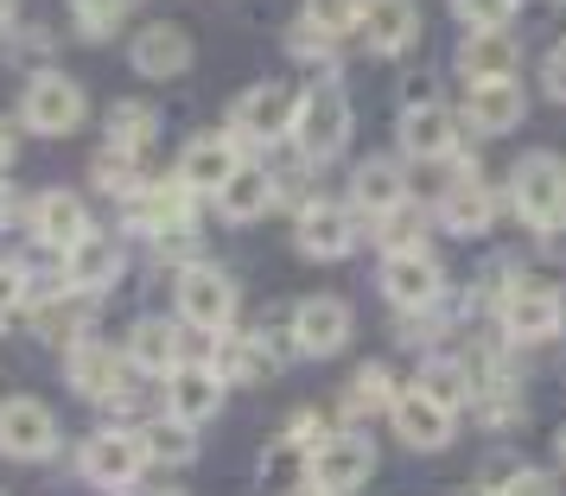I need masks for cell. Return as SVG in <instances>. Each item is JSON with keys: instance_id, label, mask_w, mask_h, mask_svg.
<instances>
[{"instance_id": "1", "label": "cell", "mask_w": 566, "mask_h": 496, "mask_svg": "<svg viewBox=\"0 0 566 496\" xmlns=\"http://www.w3.org/2000/svg\"><path fill=\"white\" fill-rule=\"evenodd\" d=\"M344 140H350V96L337 83H312L293 115V147L306 159H332L344 154Z\"/></svg>"}, {"instance_id": "2", "label": "cell", "mask_w": 566, "mask_h": 496, "mask_svg": "<svg viewBox=\"0 0 566 496\" xmlns=\"http://www.w3.org/2000/svg\"><path fill=\"white\" fill-rule=\"evenodd\" d=\"M515 217L528 230H560L566 223V159L554 154H528L515 166Z\"/></svg>"}, {"instance_id": "3", "label": "cell", "mask_w": 566, "mask_h": 496, "mask_svg": "<svg viewBox=\"0 0 566 496\" xmlns=\"http://www.w3.org/2000/svg\"><path fill=\"white\" fill-rule=\"evenodd\" d=\"M179 313L185 325H198V331H230V318H235V281L223 274V267H210V262H191L179 267Z\"/></svg>"}, {"instance_id": "4", "label": "cell", "mask_w": 566, "mask_h": 496, "mask_svg": "<svg viewBox=\"0 0 566 496\" xmlns=\"http://www.w3.org/2000/svg\"><path fill=\"white\" fill-rule=\"evenodd\" d=\"M140 465H147V440L128 433V426H103V433L83 440V477L96 490H128L140 477Z\"/></svg>"}, {"instance_id": "5", "label": "cell", "mask_w": 566, "mask_h": 496, "mask_svg": "<svg viewBox=\"0 0 566 496\" xmlns=\"http://www.w3.org/2000/svg\"><path fill=\"white\" fill-rule=\"evenodd\" d=\"M20 122L32 134H77L83 122V89L64 71H39L27 83V103H20Z\"/></svg>"}, {"instance_id": "6", "label": "cell", "mask_w": 566, "mask_h": 496, "mask_svg": "<svg viewBox=\"0 0 566 496\" xmlns=\"http://www.w3.org/2000/svg\"><path fill=\"white\" fill-rule=\"evenodd\" d=\"M242 172V147H235V134H191L185 140V154H179V179H185V191L198 198H217L223 184Z\"/></svg>"}, {"instance_id": "7", "label": "cell", "mask_w": 566, "mask_h": 496, "mask_svg": "<svg viewBox=\"0 0 566 496\" xmlns=\"http://www.w3.org/2000/svg\"><path fill=\"white\" fill-rule=\"evenodd\" d=\"M293 115H300V96H293V89H281V83H255L249 96H235L230 134L235 140H281V134H293Z\"/></svg>"}, {"instance_id": "8", "label": "cell", "mask_w": 566, "mask_h": 496, "mask_svg": "<svg viewBox=\"0 0 566 496\" xmlns=\"http://www.w3.org/2000/svg\"><path fill=\"white\" fill-rule=\"evenodd\" d=\"M0 452H7V458H52V452H57L52 408H45V401H32V394L7 401V408H0Z\"/></svg>"}, {"instance_id": "9", "label": "cell", "mask_w": 566, "mask_h": 496, "mask_svg": "<svg viewBox=\"0 0 566 496\" xmlns=\"http://www.w3.org/2000/svg\"><path fill=\"white\" fill-rule=\"evenodd\" d=\"M560 293L541 287V281H515L510 293H503V331H510L515 344H541L560 331Z\"/></svg>"}, {"instance_id": "10", "label": "cell", "mask_w": 566, "mask_h": 496, "mask_svg": "<svg viewBox=\"0 0 566 496\" xmlns=\"http://www.w3.org/2000/svg\"><path fill=\"white\" fill-rule=\"evenodd\" d=\"M369 471H376V445L363 440V433H337L325 452H312V484L332 496H350L369 484Z\"/></svg>"}, {"instance_id": "11", "label": "cell", "mask_w": 566, "mask_h": 496, "mask_svg": "<svg viewBox=\"0 0 566 496\" xmlns=\"http://www.w3.org/2000/svg\"><path fill=\"white\" fill-rule=\"evenodd\" d=\"M439 287H446V274H439V262L427 249L382 262V293H388V306H401V313H427L439 299Z\"/></svg>"}, {"instance_id": "12", "label": "cell", "mask_w": 566, "mask_h": 496, "mask_svg": "<svg viewBox=\"0 0 566 496\" xmlns=\"http://www.w3.org/2000/svg\"><path fill=\"white\" fill-rule=\"evenodd\" d=\"M388 420H395V433L413 445V452H439V445L452 440V408H439L433 394L420 389H401L395 394V408H388Z\"/></svg>"}, {"instance_id": "13", "label": "cell", "mask_w": 566, "mask_h": 496, "mask_svg": "<svg viewBox=\"0 0 566 496\" xmlns=\"http://www.w3.org/2000/svg\"><path fill=\"white\" fill-rule=\"evenodd\" d=\"M223 408V376L210 363H179L166 376V414L185 420V426H205L210 414Z\"/></svg>"}, {"instance_id": "14", "label": "cell", "mask_w": 566, "mask_h": 496, "mask_svg": "<svg viewBox=\"0 0 566 496\" xmlns=\"http://www.w3.org/2000/svg\"><path fill=\"white\" fill-rule=\"evenodd\" d=\"M401 147H408L413 159H446L452 154V140H459V122H452V108L433 103V96H413L408 108H401Z\"/></svg>"}, {"instance_id": "15", "label": "cell", "mask_w": 566, "mask_h": 496, "mask_svg": "<svg viewBox=\"0 0 566 496\" xmlns=\"http://www.w3.org/2000/svg\"><path fill=\"white\" fill-rule=\"evenodd\" d=\"M350 242H357V217L344 204H325V198H312L300 210V255L312 262H337V255H350Z\"/></svg>"}, {"instance_id": "16", "label": "cell", "mask_w": 566, "mask_h": 496, "mask_svg": "<svg viewBox=\"0 0 566 496\" xmlns=\"http://www.w3.org/2000/svg\"><path fill=\"white\" fill-rule=\"evenodd\" d=\"M413 32H420V7H413V0H363L357 39L369 45V52H382V57L408 52Z\"/></svg>"}, {"instance_id": "17", "label": "cell", "mask_w": 566, "mask_h": 496, "mask_svg": "<svg viewBox=\"0 0 566 496\" xmlns=\"http://www.w3.org/2000/svg\"><path fill=\"white\" fill-rule=\"evenodd\" d=\"M115 281H122V242L103 235V230H90L77 249L64 255V287L71 293H108Z\"/></svg>"}, {"instance_id": "18", "label": "cell", "mask_w": 566, "mask_h": 496, "mask_svg": "<svg viewBox=\"0 0 566 496\" xmlns=\"http://www.w3.org/2000/svg\"><path fill=\"white\" fill-rule=\"evenodd\" d=\"M515 64H522V45H515L510 32H464L459 45V71L464 83L478 89V83H515Z\"/></svg>"}, {"instance_id": "19", "label": "cell", "mask_w": 566, "mask_h": 496, "mask_svg": "<svg viewBox=\"0 0 566 496\" xmlns=\"http://www.w3.org/2000/svg\"><path fill=\"white\" fill-rule=\"evenodd\" d=\"M344 338H350V306L344 299H306L300 313H293V344L306 350V357H337L344 350Z\"/></svg>"}, {"instance_id": "20", "label": "cell", "mask_w": 566, "mask_h": 496, "mask_svg": "<svg viewBox=\"0 0 566 496\" xmlns=\"http://www.w3.org/2000/svg\"><path fill=\"white\" fill-rule=\"evenodd\" d=\"M134 71L140 77H154V83H172V77H185L191 71V32L185 27H147L140 39H134Z\"/></svg>"}, {"instance_id": "21", "label": "cell", "mask_w": 566, "mask_h": 496, "mask_svg": "<svg viewBox=\"0 0 566 496\" xmlns=\"http://www.w3.org/2000/svg\"><path fill=\"white\" fill-rule=\"evenodd\" d=\"M490 217H496V198H490V184L464 166L459 179L446 184V198H439V223H446L452 235H484Z\"/></svg>"}, {"instance_id": "22", "label": "cell", "mask_w": 566, "mask_h": 496, "mask_svg": "<svg viewBox=\"0 0 566 496\" xmlns=\"http://www.w3.org/2000/svg\"><path fill=\"white\" fill-rule=\"evenodd\" d=\"M32 235H39L45 249H57V255H71L83 235H90V210H83V198H71V191H45V198L32 204Z\"/></svg>"}, {"instance_id": "23", "label": "cell", "mask_w": 566, "mask_h": 496, "mask_svg": "<svg viewBox=\"0 0 566 496\" xmlns=\"http://www.w3.org/2000/svg\"><path fill=\"white\" fill-rule=\"evenodd\" d=\"M64 376H71V389L83 401H115L122 389V357L108 350V344H71V357H64Z\"/></svg>"}, {"instance_id": "24", "label": "cell", "mask_w": 566, "mask_h": 496, "mask_svg": "<svg viewBox=\"0 0 566 496\" xmlns=\"http://www.w3.org/2000/svg\"><path fill=\"white\" fill-rule=\"evenodd\" d=\"M464 122H471V134H510L522 122V89L515 83H478L464 96Z\"/></svg>"}, {"instance_id": "25", "label": "cell", "mask_w": 566, "mask_h": 496, "mask_svg": "<svg viewBox=\"0 0 566 496\" xmlns=\"http://www.w3.org/2000/svg\"><path fill=\"white\" fill-rule=\"evenodd\" d=\"M350 198H357L363 217H388V210L408 204V191H401V166L395 159H363L357 179H350Z\"/></svg>"}, {"instance_id": "26", "label": "cell", "mask_w": 566, "mask_h": 496, "mask_svg": "<svg viewBox=\"0 0 566 496\" xmlns=\"http://www.w3.org/2000/svg\"><path fill=\"white\" fill-rule=\"evenodd\" d=\"M128 363L147 369V376H159V369L172 376V369L185 363L179 357V325H166V318H140V325L128 331Z\"/></svg>"}, {"instance_id": "27", "label": "cell", "mask_w": 566, "mask_h": 496, "mask_svg": "<svg viewBox=\"0 0 566 496\" xmlns=\"http://www.w3.org/2000/svg\"><path fill=\"white\" fill-rule=\"evenodd\" d=\"M274 184L281 179H268L261 166H242V172L217 191V217H223V223H255L261 210L274 204Z\"/></svg>"}, {"instance_id": "28", "label": "cell", "mask_w": 566, "mask_h": 496, "mask_svg": "<svg viewBox=\"0 0 566 496\" xmlns=\"http://www.w3.org/2000/svg\"><path fill=\"white\" fill-rule=\"evenodd\" d=\"M90 179L103 184V191H115V198H140L147 191V179H140V159L128 154V147H103V154L90 159Z\"/></svg>"}, {"instance_id": "29", "label": "cell", "mask_w": 566, "mask_h": 496, "mask_svg": "<svg viewBox=\"0 0 566 496\" xmlns=\"http://www.w3.org/2000/svg\"><path fill=\"white\" fill-rule=\"evenodd\" d=\"M395 394H401V389H388V369L382 363H363L357 376H350V389H344V414L369 420V414H382V408H395Z\"/></svg>"}, {"instance_id": "30", "label": "cell", "mask_w": 566, "mask_h": 496, "mask_svg": "<svg viewBox=\"0 0 566 496\" xmlns=\"http://www.w3.org/2000/svg\"><path fill=\"white\" fill-rule=\"evenodd\" d=\"M140 440H147V458H159V465H191V458H198V440H191V426H185V420H172V414L154 420Z\"/></svg>"}, {"instance_id": "31", "label": "cell", "mask_w": 566, "mask_h": 496, "mask_svg": "<svg viewBox=\"0 0 566 496\" xmlns=\"http://www.w3.org/2000/svg\"><path fill=\"white\" fill-rule=\"evenodd\" d=\"M420 389L433 394L439 408H452V414H459L464 394H471V376H464V363H452V357H433V363L420 369Z\"/></svg>"}, {"instance_id": "32", "label": "cell", "mask_w": 566, "mask_h": 496, "mask_svg": "<svg viewBox=\"0 0 566 496\" xmlns=\"http://www.w3.org/2000/svg\"><path fill=\"white\" fill-rule=\"evenodd\" d=\"M147 128H154V108H147V103H115V108H108V147H128V154H140Z\"/></svg>"}, {"instance_id": "33", "label": "cell", "mask_w": 566, "mask_h": 496, "mask_svg": "<svg viewBox=\"0 0 566 496\" xmlns=\"http://www.w3.org/2000/svg\"><path fill=\"white\" fill-rule=\"evenodd\" d=\"M357 13H363V0H306V20L325 32V39L357 32Z\"/></svg>"}, {"instance_id": "34", "label": "cell", "mask_w": 566, "mask_h": 496, "mask_svg": "<svg viewBox=\"0 0 566 496\" xmlns=\"http://www.w3.org/2000/svg\"><path fill=\"white\" fill-rule=\"evenodd\" d=\"M515 7H522V0H452V13H459L464 27H478V32L510 27V20H515Z\"/></svg>"}, {"instance_id": "35", "label": "cell", "mask_w": 566, "mask_h": 496, "mask_svg": "<svg viewBox=\"0 0 566 496\" xmlns=\"http://www.w3.org/2000/svg\"><path fill=\"white\" fill-rule=\"evenodd\" d=\"M332 45H337V39H325L312 20H300V27L286 32V52L300 57V64H318V71H332Z\"/></svg>"}, {"instance_id": "36", "label": "cell", "mask_w": 566, "mask_h": 496, "mask_svg": "<svg viewBox=\"0 0 566 496\" xmlns=\"http://www.w3.org/2000/svg\"><path fill=\"white\" fill-rule=\"evenodd\" d=\"M420 223H427V217H420V210H388V223H382V249L388 255H413V249H420Z\"/></svg>"}, {"instance_id": "37", "label": "cell", "mask_w": 566, "mask_h": 496, "mask_svg": "<svg viewBox=\"0 0 566 496\" xmlns=\"http://www.w3.org/2000/svg\"><path fill=\"white\" fill-rule=\"evenodd\" d=\"M71 7L90 39H108V27H122V13H128V0H71Z\"/></svg>"}, {"instance_id": "38", "label": "cell", "mask_w": 566, "mask_h": 496, "mask_svg": "<svg viewBox=\"0 0 566 496\" xmlns=\"http://www.w3.org/2000/svg\"><path fill=\"white\" fill-rule=\"evenodd\" d=\"M484 496H554V477H541V471H503L496 490H484Z\"/></svg>"}, {"instance_id": "39", "label": "cell", "mask_w": 566, "mask_h": 496, "mask_svg": "<svg viewBox=\"0 0 566 496\" xmlns=\"http://www.w3.org/2000/svg\"><path fill=\"white\" fill-rule=\"evenodd\" d=\"M27 267H13V262H0V325H7V318L20 313V306H27Z\"/></svg>"}, {"instance_id": "40", "label": "cell", "mask_w": 566, "mask_h": 496, "mask_svg": "<svg viewBox=\"0 0 566 496\" xmlns=\"http://www.w3.org/2000/svg\"><path fill=\"white\" fill-rule=\"evenodd\" d=\"M286 440L306 445V452H325L337 433H332V420H325V414H293V433H286Z\"/></svg>"}, {"instance_id": "41", "label": "cell", "mask_w": 566, "mask_h": 496, "mask_svg": "<svg viewBox=\"0 0 566 496\" xmlns=\"http://www.w3.org/2000/svg\"><path fill=\"white\" fill-rule=\"evenodd\" d=\"M541 77H547V89H554V96L566 103V45H560L554 57H547V71H541Z\"/></svg>"}, {"instance_id": "42", "label": "cell", "mask_w": 566, "mask_h": 496, "mask_svg": "<svg viewBox=\"0 0 566 496\" xmlns=\"http://www.w3.org/2000/svg\"><path fill=\"white\" fill-rule=\"evenodd\" d=\"M541 249H547L554 262H566V223H560V230H547V242H541Z\"/></svg>"}, {"instance_id": "43", "label": "cell", "mask_w": 566, "mask_h": 496, "mask_svg": "<svg viewBox=\"0 0 566 496\" xmlns=\"http://www.w3.org/2000/svg\"><path fill=\"white\" fill-rule=\"evenodd\" d=\"M13 166V134H7V122H0V172Z\"/></svg>"}, {"instance_id": "44", "label": "cell", "mask_w": 566, "mask_h": 496, "mask_svg": "<svg viewBox=\"0 0 566 496\" xmlns=\"http://www.w3.org/2000/svg\"><path fill=\"white\" fill-rule=\"evenodd\" d=\"M7 27H13V0H0V39H7Z\"/></svg>"}, {"instance_id": "45", "label": "cell", "mask_w": 566, "mask_h": 496, "mask_svg": "<svg viewBox=\"0 0 566 496\" xmlns=\"http://www.w3.org/2000/svg\"><path fill=\"white\" fill-rule=\"evenodd\" d=\"M286 496H332V490H318V484H300V490H286Z\"/></svg>"}, {"instance_id": "46", "label": "cell", "mask_w": 566, "mask_h": 496, "mask_svg": "<svg viewBox=\"0 0 566 496\" xmlns=\"http://www.w3.org/2000/svg\"><path fill=\"white\" fill-rule=\"evenodd\" d=\"M7 204H13V198H7V184H0V223H7Z\"/></svg>"}, {"instance_id": "47", "label": "cell", "mask_w": 566, "mask_h": 496, "mask_svg": "<svg viewBox=\"0 0 566 496\" xmlns=\"http://www.w3.org/2000/svg\"><path fill=\"white\" fill-rule=\"evenodd\" d=\"M560 458H566V426H560Z\"/></svg>"}]
</instances>
